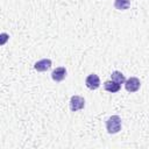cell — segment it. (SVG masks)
I'll list each match as a JSON object with an SVG mask.
<instances>
[{
  "instance_id": "cell-1",
  "label": "cell",
  "mask_w": 149,
  "mask_h": 149,
  "mask_svg": "<svg viewBox=\"0 0 149 149\" xmlns=\"http://www.w3.org/2000/svg\"><path fill=\"white\" fill-rule=\"evenodd\" d=\"M106 129L108 134H116L121 130V119L119 115H112L106 120Z\"/></svg>"
},
{
  "instance_id": "cell-7",
  "label": "cell",
  "mask_w": 149,
  "mask_h": 149,
  "mask_svg": "<svg viewBox=\"0 0 149 149\" xmlns=\"http://www.w3.org/2000/svg\"><path fill=\"white\" fill-rule=\"evenodd\" d=\"M104 88H105L107 92L116 93V92H119V91H120L121 85H120L119 83L114 81L113 79H111V80H106V81L104 83Z\"/></svg>"
},
{
  "instance_id": "cell-2",
  "label": "cell",
  "mask_w": 149,
  "mask_h": 149,
  "mask_svg": "<svg viewBox=\"0 0 149 149\" xmlns=\"http://www.w3.org/2000/svg\"><path fill=\"white\" fill-rule=\"evenodd\" d=\"M85 106V99L80 95H72L70 99V109L72 112H77L79 109H83Z\"/></svg>"
},
{
  "instance_id": "cell-6",
  "label": "cell",
  "mask_w": 149,
  "mask_h": 149,
  "mask_svg": "<svg viewBox=\"0 0 149 149\" xmlns=\"http://www.w3.org/2000/svg\"><path fill=\"white\" fill-rule=\"evenodd\" d=\"M66 77V69L64 66H59V68H56L52 72H51V78L52 80L55 81H62L64 78Z\"/></svg>"
},
{
  "instance_id": "cell-8",
  "label": "cell",
  "mask_w": 149,
  "mask_h": 149,
  "mask_svg": "<svg viewBox=\"0 0 149 149\" xmlns=\"http://www.w3.org/2000/svg\"><path fill=\"white\" fill-rule=\"evenodd\" d=\"M130 6V0H114V7L118 10H126Z\"/></svg>"
},
{
  "instance_id": "cell-10",
  "label": "cell",
  "mask_w": 149,
  "mask_h": 149,
  "mask_svg": "<svg viewBox=\"0 0 149 149\" xmlns=\"http://www.w3.org/2000/svg\"><path fill=\"white\" fill-rule=\"evenodd\" d=\"M1 36L3 37V38H2V41H1V43L3 44V43H5V41H6V38H7V34H5V33H2V34H1Z\"/></svg>"
},
{
  "instance_id": "cell-4",
  "label": "cell",
  "mask_w": 149,
  "mask_h": 149,
  "mask_svg": "<svg viewBox=\"0 0 149 149\" xmlns=\"http://www.w3.org/2000/svg\"><path fill=\"white\" fill-rule=\"evenodd\" d=\"M85 84H86V86H87L90 90H97V88L100 86V79H99L98 74L92 73V74H88V76L86 77Z\"/></svg>"
},
{
  "instance_id": "cell-9",
  "label": "cell",
  "mask_w": 149,
  "mask_h": 149,
  "mask_svg": "<svg viewBox=\"0 0 149 149\" xmlns=\"http://www.w3.org/2000/svg\"><path fill=\"white\" fill-rule=\"evenodd\" d=\"M111 79H113L114 81L119 83L120 85L123 84V83L126 81V78H125L123 73L120 72V71H114V72H112V74H111Z\"/></svg>"
},
{
  "instance_id": "cell-3",
  "label": "cell",
  "mask_w": 149,
  "mask_h": 149,
  "mask_svg": "<svg viewBox=\"0 0 149 149\" xmlns=\"http://www.w3.org/2000/svg\"><path fill=\"white\" fill-rule=\"evenodd\" d=\"M140 85H141L140 79L136 78V77H130V78H128V79L125 81V87H126V90H127L128 92H130V93L139 91Z\"/></svg>"
},
{
  "instance_id": "cell-5",
  "label": "cell",
  "mask_w": 149,
  "mask_h": 149,
  "mask_svg": "<svg viewBox=\"0 0 149 149\" xmlns=\"http://www.w3.org/2000/svg\"><path fill=\"white\" fill-rule=\"evenodd\" d=\"M50 68H51V61L49 58H43L34 64V69L40 72H44V71L49 70Z\"/></svg>"
}]
</instances>
